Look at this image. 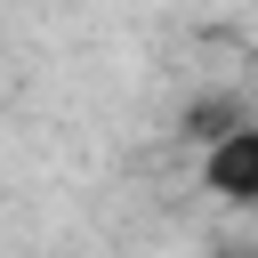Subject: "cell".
Here are the masks:
<instances>
[{"label":"cell","mask_w":258,"mask_h":258,"mask_svg":"<svg viewBox=\"0 0 258 258\" xmlns=\"http://www.w3.org/2000/svg\"><path fill=\"white\" fill-rule=\"evenodd\" d=\"M234 121H242V113H234V105H194V113H185V129H194V137H202V145H210V137H226V129H234Z\"/></svg>","instance_id":"cell-2"},{"label":"cell","mask_w":258,"mask_h":258,"mask_svg":"<svg viewBox=\"0 0 258 258\" xmlns=\"http://www.w3.org/2000/svg\"><path fill=\"white\" fill-rule=\"evenodd\" d=\"M202 185L218 202H258V121H234L226 137L202 145Z\"/></svg>","instance_id":"cell-1"}]
</instances>
